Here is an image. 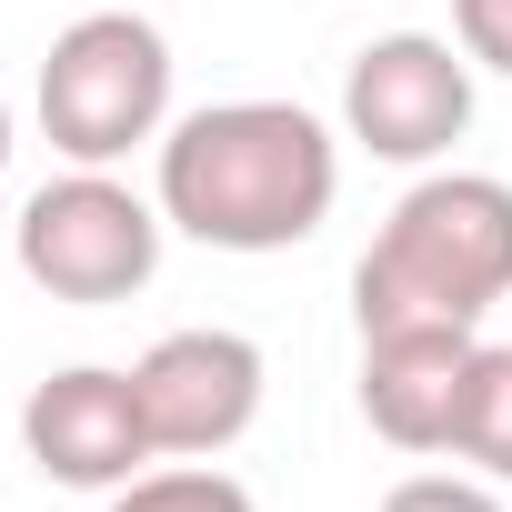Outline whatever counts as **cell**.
<instances>
[{"label":"cell","instance_id":"3","mask_svg":"<svg viewBox=\"0 0 512 512\" xmlns=\"http://www.w3.org/2000/svg\"><path fill=\"white\" fill-rule=\"evenodd\" d=\"M171 121V41L141 11H81L41 61V131L61 161L111 171Z\"/></svg>","mask_w":512,"mask_h":512},{"label":"cell","instance_id":"10","mask_svg":"<svg viewBox=\"0 0 512 512\" xmlns=\"http://www.w3.org/2000/svg\"><path fill=\"white\" fill-rule=\"evenodd\" d=\"M111 512H251V492L211 462H161V472H131L111 492Z\"/></svg>","mask_w":512,"mask_h":512},{"label":"cell","instance_id":"6","mask_svg":"<svg viewBox=\"0 0 512 512\" xmlns=\"http://www.w3.org/2000/svg\"><path fill=\"white\" fill-rule=\"evenodd\" d=\"M131 392H141V422L171 462H211L251 432L262 412V342L251 332H161L141 362H131Z\"/></svg>","mask_w":512,"mask_h":512},{"label":"cell","instance_id":"1","mask_svg":"<svg viewBox=\"0 0 512 512\" xmlns=\"http://www.w3.org/2000/svg\"><path fill=\"white\" fill-rule=\"evenodd\" d=\"M342 151L302 101H211L161 141V221L211 251H292L332 221Z\"/></svg>","mask_w":512,"mask_h":512},{"label":"cell","instance_id":"4","mask_svg":"<svg viewBox=\"0 0 512 512\" xmlns=\"http://www.w3.org/2000/svg\"><path fill=\"white\" fill-rule=\"evenodd\" d=\"M161 201H141L131 181L111 171H61L21 201V272L51 292V302H81V312H111L131 302L151 272H161Z\"/></svg>","mask_w":512,"mask_h":512},{"label":"cell","instance_id":"7","mask_svg":"<svg viewBox=\"0 0 512 512\" xmlns=\"http://www.w3.org/2000/svg\"><path fill=\"white\" fill-rule=\"evenodd\" d=\"M21 442H31V462H41L51 482H71V492H121L131 472L161 462L131 372H101V362L51 372V382L21 402Z\"/></svg>","mask_w":512,"mask_h":512},{"label":"cell","instance_id":"8","mask_svg":"<svg viewBox=\"0 0 512 512\" xmlns=\"http://www.w3.org/2000/svg\"><path fill=\"white\" fill-rule=\"evenodd\" d=\"M482 332H362V412L392 452H452Z\"/></svg>","mask_w":512,"mask_h":512},{"label":"cell","instance_id":"5","mask_svg":"<svg viewBox=\"0 0 512 512\" xmlns=\"http://www.w3.org/2000/svg\"><path fill=\"white\" fill-rule=\"evenodd\" d=\"M342 131L372 161H442L472 131V51H452L432 31L372 41L342 81Z\"/></svg>","mask_w":512,"mask_h":512},{"label":"cell","instance_id":"11","mask_svg":"<svg viewBox=\"0 0 512 512\" xmlns=\"http://www.w3.org/2000/svg\"><path fill=\"white\" fill-rule=\"evenodd\" d=\"M382 512H502L492 482H462V472H412L382 492Z\"/></svg>","mask_w":512,"mask_h":512},{"label":"cell","instance_id":"12","mask_svg":"<svg viewBox=\"0 0 512 512\" xmlns=\"http://www.w3.org/2000/svg\"><path fill=\"white\" fill-rule=\"evenodd\" d=\"M452 41H462L482 71L512 81V0H452Z\"/></svg>","mask_w":512,"mask_h":512},{"label":"cell","instance_id":"2","mask_svg":"<svg viewBox=\"0 0 512 512\" xmlns=\"http://www.w3.org/2000/svg\"><path fill=\"white\" fill-rule=\"evenodd\" d=\"M492 302H512V181L492 171L412 181L352 272L362 332H482Z\"/></svg>","mask_w":512,"mask_h":512},{"label":"cell","instance_id":"9","mask_svg":"<svg viewBox=\"0 0 512 512\" xmlns=\"http://www.w3.org/2000/svg\"><path fill=\"white\" fill-rule=\"evenodd\" d=\"M452 452L482 472V482H512V342L472 362V402H462V432Z\"/></svg>","mask_w":512,"mask_h":512},{"label":"cell","instance_id":"13","mask_svg":"<svg viewBox=\"0 0 512 512\" xmlns=\"http://www.w3.org/2000/svg\"><path fill=\"white\" fill-rule=\"evenodd\" d=\"M0 171H11V101H0Z\"/></svg>","mask_w":512,"mask_h":512}]
</instances>
